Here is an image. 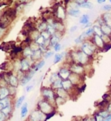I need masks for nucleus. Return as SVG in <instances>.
Masks as SVG:
<instances>
[{"instance_id": "f257e3e1", "label": "nucleus", "mask_w": 111, "mask_h": 121, "mask_svg": "<svg viewBox=\"0 0 111 121\" xmlns=\"http://www.w3.org/2000/svg\"><path fill=\"white\" fill-rule=\"evenodd\" d=\"M37 107L40 111H41L43 113H45L46 115H48L50 113H54L55 111V106L53 104L48 102L47 100L43 98L42 100H40L37 104Z\"/></svg>"}, {"instance_id": "f03ea898", "label": "nucleus", "mask_w": 111, "mask_h": 121, "mask_svg": "<svg viewBox=\"0 0 111 121\" xmlns=\"http://www.w3.org/2000/svg\"><path fill=\"white\" fill-rule=\"evenodd\" d=\"M41 95H42L43 98L47 100L48 102H50L51 104L55 105V98H56V91L55 90H53L51 87H43L41 89Z\"/></svg>"}, {"instance_id": "7ed1b4c3", "label": "nucleus", "mask_w": 111, "mask_h": 121, "mask_svg": "<svg viewBox=\"0 0 111 121\" xmlns=\"http://www.w3.org/2000/svg\"><path fill=\"white\" fill-rule=\"evenodd\" d=\"M95 49H96V46L94 43L91 42H84L81 47V50L87 55H88L89 57L93 56Z\"/></svg>"}, {"instance_id": "20e7f679", "label": "nucleus", "mask_w": 111, "mask_h": 121, "mask_svg": "<svg viewBox=\"0 0 111 121\" xmlns=\"http://www.w3.org/2000/svg\"><path fill=\"white\" fill-rule=\"evenodd\" d=\"M46 115L43 113L39 109L34 110L32 113H30V117H29L28 121H46Z\"/></svg>"}, {"instance_id": "39448f33", "label": "nucleus", "mask_w": 111, "mask_h": 121, "mask_svg": "<svg viewBox=\"0 0 111 121\" xmlns=\"http://www.w3.org/2000/svg\"><path fill=\"white\" fill-rule=\"evenodd\" d=\"M70 70L72 73H75V74H77V75H83L84 74L85 69L83 68V66L80 64H76V63H73L70 65Z\"/></svg>"}, {"instance_id": "423d86ee", "label": "nucleus", "mask_w": 111, "mask_h": 121, "mask_svg": "<svg viewBox=\"0 0 111 121\" xmlns=\"http://www.w3.org/2000/svg\"><path fill=\"white\" fill-rule=\"evenodd\" d=\"M58 74H59L60 78L61 79L62 81H65V80H68L71 74H72V72H71L70 69L61 68V69H60V70H59Z\"/></svg>"}, {"instance_id": "0eeeda50", "label": "nucleus", "mask_w": 111, "mask_h": 121, "mask_svg": "<svg viewBox=\"0 0 111 121\" xmlns=\"http://www.w3.org/2000/svg\"><path fill=\"white\" fill-rule=\"evenodd\" d=\"M69 80L71 81V82L73 83V85L74 86H77L80 84V81L82 80V75L75 74V73H72L69 77Z\"/></svg>"}, {"instance_id": "6e6552de", "label": "nucleus", "mask_w": 111, "mask_h": 121, "mask_svg": "<svg viewBox=\"0 0 111 121\" xmlns=\"http://www.w3.org/2000/svg\"><path fill=\"white\" fill-rule=\"evenodd\" d=\"M93 43H94L95 46L97 47V48H103L105 46V43L103 41V39H102V37L95 34H94V36H93Z\"/></svg>"}, {"instance_id": "1a4fd4ad", "label": "nucleus", "mask_w": 111, "mask_h": 121, "mask_svg": "<svg viewBox=\"0 0 111 121\" xmlns=\"http://www.w3.org/2000/svg\"><path fill=\"white\" fill-rule=\"evenodd\" d=\"M30 66H31V64L30 61H28V59H21V61H20V70L29 71L30 69Z\"/></svg>"}, {"instance_id": "9d476101", "label": "nucleus", "mask_w": 111, "mask_h": 121, "mask_svg": "<svg viewBox=\"0 0 111 121\" xmlns=\"http://www.w3.org/2000/svg\"><path fill=\"white\" fill-rule=\"evenodd\" d=\"M34 72H35V70L34 69H33V70H31L30 72H29L27 75H24V76L23 77L22 79H21V85L22 86H25L28 82H30V80L32 79L33 75H34Z\"/></svg>"}, {"instance_id": "9b49d317", "label": "nucleus", "mask_w": 111, "mask_h": 121, "mask_svg": "<svg viewBox=\"0 0 111 121\" xmlns=\"http://www.w3.org/2000/svg\"><path fill=\"white\" fill-rule=\"evenodd\" d=\"M55 91H56V95L58 96V97H62V98L66 99V100H67L69 97V96H70L68 91H66V90L63 88H59V89H57V90H56Z\"/></svg>"}, {"instance_id": "f8f14e48", "label": "nucleus", "mask_w": 111, "mask_h": 121, "mask_svg": "<svg viewBox=\"0 0 111 121\" xmlns=\"http://www.w3.org/2000/svg\"><path fill=\"white\" fill-rule=\"evenodd\" d=\"M73 87L74 86L73 85V83L71 82L70 80H65L62 81V88L65 89L66 91H67L68 92H71L72 90H73Z\"/></svg>"}, {"instance_id": "ddd939ff", "label": "nucleus", "mask_w": 111, "mask_h": 121, "mask_svg": "<svg viewBox=\"0 0 111 121\" xmlns=\"http://www.w3.org/2000/svg\"><path fill=\"white\" fill-rule=\"evenodd\" d=\"M8 85L11 86L17 87L19 85V79L17 78V76L15 75H11L9 77V81H8Z\"/></svg>"}, {"instance_id": "4468645a", "label": "nucleus", "mask_w": 111, "mask_h": 121, "mask_svg": "<svg viewBox=\"0 0 111 121\" xmlns=\"http://www.w3.org/2000/svg\"><path fill=\"white\" fill-rule=\"evenodd\" d=\"M41 56H42V51L40 50V49H39V50L33 52L32 55L30 57V59H31L32 61H36V60H38V59H40V58H41Z\"/></svg>"}, {"instance_id": "2eb2a0df", "label": "nucleus", "mask_w": 111, "mask_h": 121, "mask_svg": "<svg viewBox=\"0 0 111 121\" xmlns=\"http://www.w3.org/2000/svg\"><path fill=\"white\" fill-rule=\"evenodd\" d=\"M9 97V91L7 87H0V99H4L5 97Z\"/></svg>"}, {"instance_id": "dca6fc26", "label": "nucleus", "mask_w": 111, "mask_h": 121, "mask_svg": "<svg viewBox=\"0 0 111 121\" xmlns=\"http://www.w3.org/2000/svg\"><path fill=\"white\" fill-rule=\"evenodd\" d=\"M62 80L61 79H58L57 81H55L53 84H51V88L53 89V90H57V89H59V88H62Z\"/></svg>"}, {"instance_id": "f3484780", "label": "nucleus", "mask_w": 111, "mask_h": 121, "mask_svg": "<svg viewBox=\"0 0 111 121\" xmlns=\"http://www.w3.org/2000/svg\"><path fill=\"white\" fill-rule=\"evenodd\" d=\"M101 30L103 31V33L106 36H111V28L109 26H107L106 24H103L101 26Z\"/></svg>"}, {"instance_id": "a211bd4d", "label": "nucleus", "mask_w": 111, "mask_h": 121, "mask_svg": "<svg viewBox=\"0 0 111 121\" xmlns=\"http://www.w3.org/2000/svg\"><path fill=\"white\" fill-rule=\"evenodd\" d=\"M65 103H66V99L58 97V96H56V98H55V105H56V107H60L61 105L65 104Z\"/></svg>"}, {"instance_id": "6ab92c4d", "label": "nucleus", "mask_w": 111, "mask_h": 121, "mask_svg": "<svg viewBox=\"0 0 111 121\" xmlns=\"http://www.w3.org/2000/svg\"><path fill=\"white\" fill-rule=\"evenodd\" d=\"M28 113V103H24L23 106L21 107V113H20V117L24 118Z\"/></svg>"}, {"instance_id": "aec40b11", "label": "nucleus", "mask_w": 111, "mask_h": 121, "mask_svg": "<svg viewBox=\"0 0 111 121\" xmlns=\"http://www.w3.org/2000/svg\"><path fill=\"white\" fill-rule=\"evenodd\" d=\"M11 111H12V106H11V104H10V102L8 103V104L4 107V108L2 110V112L4 113V114L6 115V117H8V115L10 114V113H11Z\"/></svg>"}, {"instance_id": "412c9836", "label": "nucleus", "mask_w": 111, "mask_h": 121, "mask_svg": "<svg viewBox=\"0 0 111 121\" xmlns=\"http://www.w3.org/2000/svg\"><path fill=\"white\" fill-rule=\"evenodd\" d=\"M32 53H33V51L30 49V48L29 46L25 47L24 51H23V54H24V57H25V58H30Z\"/></svg>"}, {"instance_id": "4be33fe9", "label": "nucleus", "mask_w": 111, "mask_h": 121, "mask_svg": "<svg viewBox=\"0 0 111 121\" xmlns=\"http://www.w3.org/2000/svg\"><path fill=\"white\" fill-rule=\"evenodd\" d=\"M59 40H60V37L56 35L51 36V38L50 39V46L51 47H55V45H57V43H59Z\"/></svg>"}, {"instance_id": "5701e85b", "label": "nucleus", "mask_w": 111, "mask_h": 121, "mask_svg": "<svg viewBox=\"0 0 111 121\" xmlns=\"http://www.w3.org/2000/svg\"><path fill=\"white\" fill-rule=\"evenodd\" d=\"M58 79H60V76H59L58 73H53V74H51L50 76V79H49V81H50V85L53 84L56 81H57Z\"/></svg>"}, {"instance_id": "b1692460", "label": "nucleus", "mask_w": 111, "mask_h": 121, "mask_svg": "<svg viewBox=\"0 0 111 121\" xmlns=\"http://www.w3.org/2000/svg\"><path fill=\"white\" fill-rule=\"evenodd\" d=\"M97 113H99V115H101V116H102L103 119L107 118L108 116L109 115V113H110L106 108H105V109H99V110L97 111Z\"/></svg>"}, {"instance_id": "393cba45", "label": "nucleus", "mask_w": 111, "mask_h": 121, "mask_svg": "<svg viewBox=\"0 0 111 121\" xmlns=\"http://www.w3.org/2000/svg\"><path fill=\"white\" fill-rule=\"evenodd\" d=\"M69 15L73 17H78L79 14H80V11L78 9H72L68 11Z\"/></svg>"}, {"instance_id": "a878e982", "label": "nucleus", "mask_w": 111, "mask_h": 121, "mask_svg": "<svg viewBox=\"0 0 111 121\" xmlns=\"http://www.w3.org/2000/svg\"><path fill=\"white\" fill-rule=\"evenodd\" d=\"M80 24H83V25H87L89 23V16L88 14H83L82 18L80 19Z\"/></svg>"}, {"instance_id": "bb28decb", "label": "nucleus", "mask_w": 111, "mask_h": 121, "mask_svg": "<svg viewBox=\"0 0 111 121\" xmlns=\"http://www.w3.org/2000/svg\"><path fill=\"white\" fill-rule=\"evenodd\" d=\"M29 47H30V49H31L33 52L37 51L40 49V45H39L38 43H35V42H31V43H30V45H29Z\"/></svg>"}, {"instance_id": "cd10ccee", "label": "nucleus", "mask_w": 111, "mask_h": 121, "mask_svg": "<svg viewBox=\"0 0 111 121\" xmlns=\"http://www.w3.org/2000/svg\"><path fill=\"white\" fill-rule=\"evenodd\" d=\"M93 30H94V34L98 35L99 36H102L103 35V31L101 30V26H93Z\"/></svg>"}, {"instance_id": "c85d7f7f", "label": "nucleus", "mask_w": 111, "mask_h": 121, "mask_svg": "<svg viewBox=\"0 0 111 121\" xmlns=\"http://www.w3.org/2000/svg\"><path fill=\"white\" fill-rule=\"evenodd\" d=\"M65 52H62V53H58V54L55 55V59H54V64H57L58 62H60L61 59H62L63 56H64Z\"/></svg>"}, {"instance_id": "c756f323", "label": "nucleus", "mask_w": 111, "mask_h": 121, "mask_svg": "<svg viewBox=\"0 0 111 121\" xmlns=\"http://www.w3.org/2000/svg\"><path fill=\"white\" fill-rule=\"evenodd\" d=\"M82 8H85V9H92L93 8V4L92 3H89V2H84L83 4H81L80 5Z\"/></svg>"}, {"instance_id": "7c9ffc66", "label": "nucleus", "mask_w": 111, "mask_h": 121, "mask_svg": "<svg viewBox=\"0 0 111 121\" xmlns=\"http://www.w3.org/2000/svg\"><path fill=\"white\" fill-rule=\"evenodd\" d=\"M24 98H25V96H22V97H20L17 100L16 102V104H15V107H16V108H19L21 106V104H22L23 103H24Z\"/></svg>"}, {"instance_id": "2f4dec72", "label": "nucleus", "mask_w": 111, "mask_h": 121, "mask_svg": "<svg viewBox=\"0 0 111 121\" xmlns=\"http://www.w3.org/2000/svg\"><path fill=\"white\" fill-rule=\"evenodd\" d=\"M45 64H46V62H45L44 60H41V61H40V62L37 64L36 65H35V67L34 68V69L35 71H38L39 69H40L41 68H42L43 66L45 65Z\"/></svg>"}, {"instance_id": "473e14b6", "label": "nucleus", "mask_w": 111, "mask_h": 121, "mask_svg": "<svg viewBox=\"0 0 111 121\" xmlns=\"http://www.w3.org/2000/svg\"><path fill=\"white\" fill-rule=\"evenodd\" d=\"M57 17H58L59 19H64V17H65L64 10L61 8V7H59V8H58V12H57Z\"/></svg>"}, {"instance_id": "72a5a7b5", "label": "nucleus", "mask_w": 111, "mask_h": 121, "mask_svg": "<svg viewBox=\"0 0 111 121\" xmlns=\"http://www.w3.org/2000/svg\"><path fill=\"white\" fill-rule=\"evenodd\" d=\"M47 26L48 25H46V23H45V22H42L41 24L39 26V27H38V30L39 31H44V30H46V29H47Z\"/></svg>"}, {"instance_id": "f704fd0d", "label": "nucleus", "mask_w": 111, "mask_h": 121, "mask_svg": "<svg viewBox=\"0 0 111 121\" xmlns=\"http://www.w3.org/2000/svg\"><path fill=\"white\" fill-rule=\"evenodd\" d=\"M41 36L44 37L45 40H49L51 35L49 33L48 30H44V31H42V32H41Z\"/></svg>"}, {"instance_id": "c9c22d12", "label": "nucleus", "mask_w": 111, "mask_h": 121, "mask_svg": "<svg viewBox=\"0 0 111 121\" xmlns=\"http://www.w3.org/2000/svg\"><path fill=\"white\" fill-rule=\"evenodd\" d=\"M45 39H44V37H43L41 35H40V36H39L38 38H37V40L35 41V43H38L39 45H42V44H44V43H45Z\"/></svg>"}, {"instance_id": "e433bc0d", "label": "nucleus", "mask_w": 111, "mask_h": 121, "mask_svg": "<svg viewBox=\"0 0 111 121\" xmlns=\"http://www.w3.org/2000/svg\"><path fill=\"white\" fill-rule=\"evenodd\" d=\"M85 34L87 36H92V34H94V30H93V27H91V28L88 29L86 31H85Z\"/></svg>"}, {"instance_id": "4c0bfd02", "label": "nucleus", "mask_w": 111, "mask_h": 121, "mask_svg": "<svg viewBox=\"0 0 111 121\" xmlns=\"http://www.w3.org/2000/svg\"><path fill=\"white\" fill-rule=\"evenodd\" d=\"M93 117L95 119V121H103V118L101 115H99L98 113H95L94 115H93Z\"/></svg>"}, {"instance_id": "58836bf2", "label": "nucleus", "mask_w": 111, "mask_h": 121, "mask_svg": "<svg viewBox=\"0 0 111 121\" xmlns=\"http://www.w3.org/2000/svg\"><path fill=\"white\" fill-rule=\"evenodd\" d=\"M8 89V91H9V95H14V93H15V89H16V87H14L10 86V87Z\"/></svg>"}, {"instance_id": "ea45409f", "label": "nucleus", "mask_w": 111, "mask_h": 121, "mask_svg": "<svg viewBox=\"0 0 111 121\" xmlns=\"http://www.w3.org/2000/svg\"><path fill=\"white\" fill-rule=\"evenodd\" d=\"M53 53H54V52H53L52 51H49V52H47L45 54V59H49L50 57L52 56Z\"/></svg>"}, {"instance_id": "a19ab883", "label": "nucleus", "mask_w": 111, "mask_h": 121, "mask_svg": "<svg viewBox=\"0 0 111 121\" xmlns=\"http://www.w3.org/2000/svg\"><path fill=\"white\" fill-rule=\"evenodd\" d=\"M61 46L60 43H57V45H55L54 47V50L56 51V52H58V51L61 50Z\"/></svg>"}, {"instance_id": "79ce46f5", "label": "nucleus", "mask_w": 111, "mask_h": 121, "mask_svg": "<svg viewBox=\"0 0 111 121\" xmlns=\"http://www.w3.org/2000/svg\"><path fill=\"white\" fill-rule=\"evenodd\" d=\"M5 118H6V115L4 114L2 111L0 112V121H4L5 120Z\"/></svg>"}, {"instance_id": "37998d69", "label": "nucleus", "mask_w": 111, "mask_h": 121, "mask_svg": "<svg viewBox=\"0 0 111 121\" xmlns=\"http://www.w3.org/2000/svg\"><path fill=\"white\" fill-rule=\"evenodd\" d=\"M83 121H95V119L93 116V117H87L83 119Z\"/></svg>"}, {"instance_id": "c03bdc74", "label": "nucleus", "mask_w": 111, "mask_h": 121, "mask_svg": "<svg viewBox=\"0 0 111 121\" xmlns=\"http://www.w3.org/2000/svg\"><path fill=\"white\" fill-rule=\"evenodd\" d=\"M33 87H34V86H33V85L27 86H26V89H25V91H26L27 92H29V91H31V90H32Z\"/></svg>"}, {"instance_id": "a18cd8bd", "label": "nucleus", "mask_w": 111, "mask_h": 121, "mask_svg": "<svg viewBox=\"0 0 111 121\" xmlns=\"http://www.w3.org/2000/svg\"><path fill=\"white\" fill-rule=\"evenodd\" d=\"M106 109H107L108 111L109 112V113H111V102H109V104H108L107 108H106Z\"/></svg>"}, {"instance_id": "49530a36", "label": "nucleus", "mask_w": 111, "mask_h": 121, "mask_svg": "<svg viewBox=\"0 0 111 121\" xmlns=\"http://www.w3.org/2000/svg\"><path fill=\"white\" fill-rule=\"evenodd\" d=\"M77 26H73V27L70 29V31H71V32H74V31L77 30Z\"/></svg>"}, {"instance_id": "de8ad7c7", "label": "nucleus", "mask_w": 111, "mask_h": 121, "mask_svg": "<svg viewBox=\"0 0 111 121\" xmlns=\"http://www.w3.org/2000/svg\"><path fill=\"white\" fill-rule=\"evenodd\" d=\"M103 121H111V113H109V115L108 116L107 118L103 119Z\"/></svg>"}, {"instance_id": "09e8293b", "label": "nucleus", "mask_w": 111, "mask_h": 121, "mask_svg": "<svg viewBox=\"0 0 111 121\" xmlns=\"http://www.w3.org/2000/svg\"><path fill=\"white\" fill-rule=\"evenodd\" d=\"M103 9H105V10H110L111 9L110 5H105V6H103Z\"/></svg>"}, {"instance_id": "8fccbe9b", "label": "nucleus", "mask_w": 111, "mask_h": 121, "mask_svg": "<svg viewBox=\"0 0 111 121\" xmlns=\"http://www.w3.org/2000/svg\"><path fill=\"white\" fill-rule=\"evenodd\" d=\"M105 24L107 25V26H109V27H110V28H111V19H110V20H108V21H107V22H106V23H105Z\"/></svg>"}, {"instance_id": "3c124183", "label": "nucleus", "mask_w": 111, "mask_h": 121, "mask_svg": "<svg viewBox=\"0 0 111 121\" xmlns=\"http://www.w3.org/2000/svg\"><path fill=\"white\" fill-rule=\"evenodd\" d=\"M4 108V105L2 103H0V112L2 111V110H3Z\"/></svg>"}, {"instance_id": "603ef678", "label": "nucleus", "mask_w": 111, "mask_h": 121, "mask_svg": "<svg viewBox=\"0 0 111 121\" xmlns=\"http://www.w3.org/2000/svg\"><path fill=\"white\" fill-rule=\"evenodd\" d=\"M106 0H97V2L99 3V4H102V3H103V2H105Z\"/></svg>"}, {"instance_id": "864d4df0", "label": "nucleus", "mask_w": 111, "mask_h": 121, "mask_svg": "<svg viewBox=\"0 0 111 121\" xmlns=\"http://www.w3.org/2000/svg\"><path fill=\"white\" fill-rule=\"evenodd\" d=\"M3 32V29L2 28H0V35H1V33Z\"/></svg>"}, {"instance_id": "5fc2aeb1", "label": "nucleus", "mask_w": 111, "mask_h": 121, "mask_svg": "<svg viewBox=\"0 0 111 121\" xmlns=\"http://www.w3.org/2000/svg\"><path fill=\"white\" fill-rule=\"evenodd\" d=\"M20 1H21V2H24V1H25V0H20Z\"/></svg>"}, {"instance_id": "6e6d98bb", "label": "nucleus", "mask_w": 111, "mask_h": 121, "mask_svg": "<svg viewBox=\"0 0 111 121\" xmlns=\"http://www.w3.org/2000/svg\"><path fill=\"white\" fill-rule=\"evenodd\" d=\"M110 3H111V0H110Z\"/></svg>"}, {"instance_id": "4d7b16f0", "label": "nucleus", "mask_w": 111, "mask_h": 121, "mask_svg": "<svg viewBox=\"0 0 111 121\" xmlns=\"http://www.w3.org/2000/svg\"><path fill=\"white\" fill-rule=\"evenodd\" d=\"M27 121H28V120H27Z\"/></svg>"}]
</instances>
